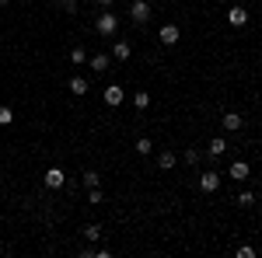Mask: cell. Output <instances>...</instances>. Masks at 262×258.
Masks as SVG:
<instances>
[{"label": "cell", "mask_w": 262, "mask_h": 258, "mask_svg": "<svg viewBox=\"0 0 262 258\" xmlns=\"http://www.w3.org/2000/svg\"><path fill=\"white\" fill-rule=\"evenodd\" d=\"M116 28H119V18H116V11L101 7V14L95 18V32H98L101 39H108V35H116Z\"/></svg>", "instance_id": "1"}, {"label": "cell", "mask_w": 262, "mask_h": 258, "mask_svg": "<svg viewBox=\"0 0 262 258\" xmlns=\"http://www.w3.org/2000/svg\"><path fill=\"white\" fill-rule=\"evenodd\" d=\"M150 14H154V11H150V0H133V4H129V21H133V25H147Z\"/></svg>", "instance_id": "2"}, {"label": "cell", "mask_w": 262, "mask_h": 258, "mask_svg": "<svg viewBox=\"0 0 262 258\" xmlns=\"http://www.w3.org/2000/svg\"><path fill=\"white\" fill-rule=\"evenodd\" d=\"M221 185H224V175H221V171H213V168L200 175V192H206V196H210V192H217Z\"/></svg>", "instance_id": "3"}, {"label": "cell", "mask_w": 262, "mask_h": 258, "mask_svg": "<svg viewBox=\"0 0 262 258\" xmlns=\"http://www.w3.org/2000/svg\"><path fill=\"white\" fill-rule=\"evenodd\" d=\"M158 39H161V45H168V49H171V45H179V42H182V28L168 21V25H161V28H158Z\"/></svg>", "instance_id": "4"}, {"label": "cell", "mask_w": 262, "mask_h": 258, "mask_svg": "<svg viewBox=\"0 0 262 258\" xmlns=\"http://www.w3.org/2000/svg\"><path fill=\"white\" fill-rule=\"evenodd\" d=\"M101 101H105V105H108V108H119L122 101H126V91H122L119 84H108V87H105V91H101Z\"/></svg>", "instance_id": "5"}, {"label": "cell", "mask_w": 262, "mask_h": 258, "mask_svg": "<svg viewBox=\"0 0 262 258\" xmlns=\"http://www.w3.org/2000/svg\"><path fill=\"white\" fill-rule=\"evenodd\" d=\"M42 185H46V189H63V185H67V175H63L60 164H53V168L42 175Z\"/></svg>", "instance_id": "6"}, {"label": "cell", "mask_w": 262, "mask_h": 258, "mask_svg": "<svg viewBox=\"0 0 262 258\" xmlns=\"http://www.w3.org/2000/svg\"><path fill=\"white\" fill-rule=\"evenodd\" d=\"M129 56H133V45H129L126 39H116V42H112V60H116V63H126Z\"/></svg>", "instance_id": "7"}, {"label": "cell", "mask_w": 262, "mask_h": 258, "mask_svg": "<svg viewBox=\"0 0 262 258\" xmlns=\"http://www.w3.org/2000/svg\"><path fill=\"white\" fill-rule=\"evenodd\" d=\"M248 175H252V168H248L245 160H234V164L227 168V178H234V181H248Z\"/></svg>", "instance_id": "8"}, {"label": "cell", "mask_w": 262, "mask_h": 258, "mask_svg": "<svg viewBox=\"0 0 262 258\" xmlns=\"http://www.w3.org/2000/svg\"><path fill=\"white\" fill-rule=\"evenodd\" d=\"M245 21H248V11H245L242 4H234V7L227 11V25H231V28H242Z\"/></svg>", "instance_id": "9"}, {"label": "cell", "mask_w": 262, "mask_h": 258, "mask_svg": "<svg viewBox=\"0 0 262 258\" xmlns=\"http://www.w3.org/2000/svg\"><path fill=\"white\" fill-rule=\"evenodd\" d=\"M227 150H231V147H227V139H224V136H213V139H210V147H206L210 157H224Z\"/></svg>", "instance_id": "10"}, {"label": "cell", "mask_w": 262, "mask_h": 258, "mask_svg": "<svg viewBox=\"0 0 262 258\" xmlns=\"http://www.w3.org/2000/svg\"><path fill=\"white\" fill-rule=\"evenodd\" d=\"M224 129H227V133H238V129H242V126H245V119H242V115H238V112H224Z\"/></svg>", "instance_id": "11"}, {"label": "cell", "mask_w": 262, "mask_h": 258, "mask_svg": "<svg viewBox=\"0 0 262 258\" xmlns=\"http://www.w3.org/2000/svg\"><path fill=\"white\" fill-rule=\"evenodd\" d=\"M108 63H112L108 53H95V56H91V70H95V74H105V70H108Z\"/></svg>", "instance_id": "12"}, {"label": "cell", "mask_w": 262, "mask_h": 258, "mask_svg": "<svg viewBox=\"0 0 262 258\" xmlns=\"http://www.w3.org/2000/svg\"><path fill=\"white\" fill-rule=\"evenodd\" d=\"M175 164H179V154H171V150H161V154H158V168H161V171H171Z\"/></svg>", "instance_id": "13"}, {"label": "cell", "mask_w": 262, "mask_h": 258, "mask_svg": "<svg viewBox=\"0 0 262 258\" xmlns=\"http://www.w3.org/2000/svg\"><path fill=\"white\" fill-rule=\"evenodd\" d=\"M182 160H185L189 168H200V164H203V150H196V147H189V150L182 154Z\"/></svg>", "instance_id": "14"}, {"label": "cell", "mask_w": 262, "mask_h": 258, "mask_svg": "<svg viewBox=\"0 0 262 258\" xmlns=\"http://www.w3.org/2000/svg\"><path fill=\"white\" fill-rule=\"evenodd\" d=\"M88 87H91V84H88L81 74H77V77H70V95H88Z\"/></svg>", "instance_id": "15"}, {"label": "cell", "mask_w": 262, "mask_h": 258, "mask_svg": "<svg viewBox=\"0 0 262 258\" xmlns=\"http://www.w3.org/2000/svg\"><path fill=\"white\" fill-rule=\"evenodd\" d=\"M133 108H137V112L150 108V95H147V91H137V95H133Z\"/></svg>", "instance_id": "16"}, {"label": "cell", "mask_w": 262, "mask_h": 258, "mask_svg": "<svg viewBox=\"0 0 262 258\" xmlns=\"http://www.w3.org/2000/svg\"><path fill=\"white\" fill-rule=\"evenodd\" d=\"M137 150H140V157L154 154V139H150V136H140V139H137Z\"/></svg>", "instance_id": "17"}, {"label": "cell", "mask_w": 262, "mask_h": 258, "mask_svg": "<svg viewBox=\"0 0 262 258\" xmlns=\"http://www.w3.org/2000/svg\"><path fill=\"white\" fill-rule=\"evenodd\" d=\"M81 178H84V189H98V185H101V175H98V171H84Z\"/></svg>", "instance_id": "18"}, {"label": "cell", "mask_w": 262, "mask_h": 258, "mask_svg": "<svg viewBox=\"0 0 262 258\" xmlns=\"http://www.w3.org/2000/svg\"><path fill=\"white\" fill-rule=\"evenodd\" d=\"M81 234H84V241H98L101 238V227H98V223H88Z\"/></svg>", "instance_id": "19"}, {"label": "cell", "mask_w": 262, "mask_h": 258, "mask_svg": "<svg viewBox=\"0 0 262 258\" xmlns=\"http://www.w3.org/2000/svg\"><path fill=\"white\" fill-rule=\"evenodd\" d=\"M14 122V112H11V105H0V126H11Z\"/></svg>", "instance_id": "20"}, {"label": "cell", "mask_w": 262, "mask_h": 258, "mask_svg": "<svg viewBox=\"0 0 262 258\" xmlns=\"http://www.w3.org/2000/svg\"><path fill=\"white\" fill-rule=\"evenodd\" d=\"M70 63H74V66L84 63V45H74V49H70Z\"/></svg>", "instance_id": "21"}, {"label": "cell", "mask_w": 262, "mask_h": 258, "mask_svg": "<svg viewBox=\"0 0 262 258\" xmlns=\"http://www.w3.org/2000/svg\"><path fill=\"white\" fill-rule=\"evenodd\" d=\"M101 199H105V196H101V189H88V202H91V206H98Z\"/></svg>", "instance_id": "22"}, {"label": "cell", "mask_w": 262, "mask_h": 258, "mask_svg": "<svg viewBox=\"0 0 262 258\" xmlns=\"http://www.w3.org/2000/svg\"><path fill=\"white\" fill-rule=\"evenodd\" d=\"M238 258H255V248H252V244H242V248H238Z\"/></svg>", "instance_id": "23"}, {"label": "cell", "mask_w": 262, "mask_h": 258, "mask_svg": "<svg viewBox=\"0 0 262 258\" xmlns=\"http://www.w3.org/2000/svg\"><path fill=\"white\" fill-rule=\"evenodd\" d=\"M60 4H63L67 14H77V0H60Z\"/></svg>", "instance_id": "24"}, {"label": "cell", "mask_w": 262, "mask_h": 258, "mask_svg": "<svg viewBox=\"0 0 262 258\" xmlns=\"http://www.w3.org/2000/svg\"><path fill=\"white\" fill-rule=\"evenodd\" d=\"M238 202H242V206H255V196H252V192H242Z\"/></svg>", "instance_id": "25"}, {"label": "cell", "mask_w": 262, "mask_h": 258, "mask_svg": "<svg viewBox=\"0 0 262 258\" xmlns=\"http://www.w3.org/2000/svg\"><path fill=\"white\" fill-rule=\"evenodd\" d=\"M112 4H116V0H98V7H112Z\"/></svg>", "instance_id": "26"}, {"label": "cell", "mask_w": 262, "mask_h": 258, "mask_svg": "<svg viewBox=\"0 0 262 258\" xmlns=\"http://www.w3.org/2000/svg\"><path fill=\"white\" fill-rule=\"evenodd\" d=\"M7 4H11V0H0V7H7Z\"/></svg>", "instance_id": "27"}, {"label": "cell", "mask_w": 262, "mask_h": 258, "mask_svg": "<svg viewBox=\"0 0 262 258\" xmlns=\"http://www.w3.org/2000/svg\"><path fill=\"white\" fill-rule=\"evenodd\" d=\"M259 14H262V7H259Z\"/></svg>", "instance_id": "28"}, {"label": "cell", "mask_w": 262, "mask_h": 258, "mask_svg": "<svg viewBox=\"0 0 262 258\" xmlns=\"http://www.w3.org/2000/svg\"><path fill=\"white\" fill-rule=\"evenodd\" d=\"M53 4H56V0H53Z\"/></svg>", "instance_id": "29"}]
</instances>
